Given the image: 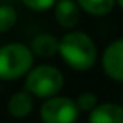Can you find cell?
Wrapping results in <instances>:
<instances>
[{"instance_id": "cell-1", "label": "cell", "mask_w": 123, "mask_h": 123, "mask_svg": "<svg viewBox=\"0 0 123 123\" xmlns=\"http://www.w3.org/2000/svg\"><path fill=\"white\" fill-rule=\"evenodd\" d=\"M62 61L76 72L90 70L97 62L98 50L93 39L84 31L70 30L59 39V50Z\"/></svg>"}, {"instance_id": "cell-2", "label": "cell", "mask_w": 123, "mask_h": 123, "mask_svg": "<svg viewBox=\"0 0 123 123\" xmlns=\"http://www.w3.org/2000/svg\"><path fill=\"white\" fill-rule=\"evenodd\" d=\"M34 55L31 48L20 42L0 47V81H14L33 69Z\"/></svg>"}, {"instance_id": "cell-3", "label": "cell", "mask_w": 123, "mask_h": 123, "mask_svg": "<svg viewBox=\"0 0 123 123\" xmlns=\"http://www.w3.org/2000/svg\"><path fill=\"white\" fill-rule=\"evenodd\" d=\"M64 75L58 67L50 64L36 66L25 76V90L37 98H50L62 90Z\"/></svg>"}, {"instance_id": "cell-4", "label": "cell", "mask_w": 123, "mask_h": 123, "mask_svg": "<svg viewBox=\"0 0 123 123\" xmlns=\"http://www.w3.org/2000/svg\"><path fill=\"white\" fill-rule=\"evenodd\" d=\"M80 114L75 100L62 95L47 98L39 109L42 123H76Z\"/></svg>"}, {"instance_id": "cell-5", "label": "cell", "mask_w": 123, "mask_h": 123, "mask_svg": "<svg viewBox=\"0 0 123 123\" xmlns=\"http://www.w3.org/2000/svg\"><path fill=\"white\" fill-rule=\"evenodd\" d=\"M101 69L109 80L123 83V37L106 45L101 55Z\"/></svg>"}, {"instance_id": "cell-6", "label": "cell", "mask_w": 123, "mask_h": 123, "mask_svg": "<svg viewBox=\"0 0 123 123\" xmlns=\"http://www.w3.org/2000/svg\"><path fill=\"white\" fill-rule=\"evenodd\" d=\"M80 12L81 8L76 0H58L53 6L55 20L66 30H73L80 24Z\"/></svg>"}, {"instance_id": "cell-7", "label": "cell", "mask_w": 123, "mask_h": 123, "mask_svg": "<svg viewBox=\"0 0 123 123\" xmlns=\"http://www.w3.org/2000/svg\"><path fill=\"white\" fill-rule=\"evenodd\" d=\"M89 123H123V105L98 103L89 112Z\"/></svg>"}, {"instance_id": "cell-8", "label": "cell", "mask_w": 123, "mask_h": 123, "mask_svg": "<svg viewBox=\"0 0 123 123\" xmlns=\"http://www.w3.org/2000/svg\"><path fill=\"white\" fill-rule=\"evenodd\" d=\"M34 108L33 95L27 90H19L12 93L11 98L8 100V112L14 118H25L31 114Z\"/></svg>"}, {"instance_id": "cell-9", "label": "cell", "mask_w": 123, "mask_h": 123, "mask_svg": "<svg viewBox=\"0 0 123 123\" xmlns=\"http://www.w3.org/2000/svg\"><path fill=\"white\" fill-rule=\"evenodd\" d=\"M30 48L34 56L39 58H51L58 53L59 50V41L48 33H41L33 37L30 44Z\"/></svg>"}, {"instance_id": "cell-10", "label": "cell", "mask_w": 123, "mask_h": 123, "mask_svg": "<svg viewBox=\"0 0 123 123\" xmlns=\"http://www.w3.org/2000/svg\"><path fill=\"white\" fill-rule=\"evenodd\" d=\"M80 8L93 17H103L109 14L115 5V0H76Z\"/></svg>"}, {"instance_id": "cell-11", "label": "cell", "mask_w": 123, "mask_h": 123, "mask_svg": "<svg viewBox=\"0 0 123 123\" xmlns=\"http://www.w3.org/2000/svg\"><path fill=\"white\" fill-rule=\"evenodd\" d=\"M17 22V12L11 5H0V33L9 31Z\"/></svg>"}, {"instance_id": "cell-12", "label": "cell", "mask_w": 123, "mask_h": 123, "mask_svg": "<svg viewBox=\"0 0 123 123\" xmlns=\"http://www.w3.org/2000/svg\"><path fill=\"white\" fill-rule=\"evenodd\" d=\"M76 106H78L80 112H90L97 108L98 105V98L93 92H83L78 95V98L75 100Z\"/></svg>"}, {"instance_id": "cell-13", "label": "cell", "mask_w": 123, "mask_h": 123, "mask_svg": "<svg viewBox=\"0 0 123 123\" xmlns=\"http://www.w3.org/2000/svg\"><path fill=\"white\" fill-rule=\"evenodd\" d=\"M56 2L58 0H22V3L33 11H47L53 8Z\"/></svg>"}, {"instance_id": "cell-14", "label": "cell", "mask_w": 123, "mask_h": 123, "mask_svg": "<svg viewBox=\"0 0 123 123\" xmlns=\"http://www.w3.org/2000/svg\"><path fill=\"white\" fill-rule=\"evenodd\" d=\"M115 3H117L118 6H120V8L123 9V0H115Z\"/></svg>"}, {"instance_id": "cell-15", "label": "cell", "mask_w": 123, "mask_h": 123, "mask_svg": "<svg viewBox=\"0 0 123 123\" xmlns=\"http://www.w3.org/2000/svg\"><path fill=\"white\" fill-rule=\"evenodd\" d=\"M0 90H2V86H0Z\"/></svg>"}, {"instance_id": "cell-16", "label": "cell", "mask_w": 123, "mask_h": 123, "mask_svg": "<svg viewBox=\"0 0 123 123\" xmlns=\"http://www.w3.org/2000/svg\"><path fill=\"white\" fill-rule=\"evenodd\" d=\"M122 100H123V95H122Z\"/></svg>"}]
</instances>
